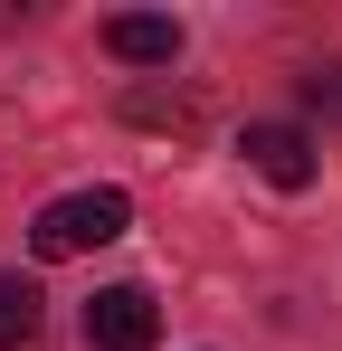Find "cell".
I'll return each instance as SVG.
<instances>
[{
    "instance_id": "1",
    "label": "cell",
    "mask_w": 342,
    "mask_h": 351,
    "mask_svg": "<svg viewBox=\"0 0 342 351\" xmlns=\"http://www.w3.org/2000/svg\"><path fill=\"white\" fill-rule=\"evenodd\" d=\"M133 228V199L124 190H67V199H48L38 219H29V256H86V247H114V237Z\"/></svg>"
},
{
    "instance_id": "2",
    "label": "cell",
    "mask_w": 342,
    "mask_h": 351,
    "mask_svg": "<svg viewBox=\"0 0 342 351\" xmlns=\"http://www.w3.org/2000/svg\"><path fill=\"white\" fill-rule=\"evenodd\" d=\"M162 342V304L143 285H105L86 304V351H152Z\"/></svg>"
},
{
    "instance_id": "3",
    "label": "cell",
    "mask_w": 342,
    "mask_h": 351,
    "mask_svg": "<svg viewBox=\"0 0 342 351\" xmlns=\"http://www.w3.org/2000/svg\"><path fill=\"white\" fill-rule=\"evenodd\" d=\"M238 152H247V171L276 180V190H314V171H323V152H314V133H304V123H247V133H238Z\"/></svg>"
},
{
    "instance_id": "4",
    "label": "cell",
    "mask_w": 342,
    "mask_h": 351,
    "mask_svg": "<svg viewBox=\"0 0 342 351\" xmlns=\"http://www.w3.org/2000/svg\"><path fill=\"white\" fill-rule=\"evenodd\" d=\"M105 48L124 66H171V58H181V19H162V10H124V19H105Z\"/></svg>"
},
{
    "instance_id": "5",
    "label": "cell",
    "mask_w": 342,
    "mask_h": 351,
    "mask_svg": "<svg viewBox=\"0 0 342 351\" xmlns=\"http://www.w3.org/2000/svg\"><path fill=\"white\" fill-rule=\"evenodd\" d=\"M29 342H38V285L0 276V351H29Z\"/></svg>"
},
{
    "instance_id": "6",
    "label": "cell",
    "mask_w": 342,
    "mask_h": 351,
    "mask_svg": "<svg viewBox=\"0 0 342 351\" xmlns=\"http://www.w3.org/2000/svg\"><path fill=\"white\" fill-rule=\"evenodd\" d=\"M304 105L323 123H342V66H314V76H304Z\"/></svg>"
}]
</instances>
